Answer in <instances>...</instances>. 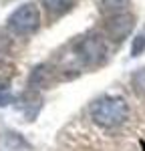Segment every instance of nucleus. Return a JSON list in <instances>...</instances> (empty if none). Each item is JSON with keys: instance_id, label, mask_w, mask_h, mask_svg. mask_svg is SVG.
<instances>
[{"instance_id": "9b49d317", "label": "nucleus", "mask_w": 145, "mask_h": 151, "mask_svg": "<svg viewBox=\"0 0 145 151\" xmlns=\"http://www.w3.org/2000/svg\"><path fill=\"white\" fill-rule=\"evenodd\" d=\"M143 50H145V30L139 32V35L131 40V57H139Z\"/></svg>"}, {"instance_id": "423d86ee", "label": "nucleus", "mask_w": 145, "mask_h": 151, "mask_svg": "<svg viewBox=\"0 0 145 151\" xmlns=\"http://www.w3.org/2000/svg\"><path fill=\"white\" fill-rule=\"evenodd\" d=\"M131 0H101V10L107 16H115V14H125L129 10Z\"/></svg>"}, {"instance_id": "9d476101", "label": "nucleus", "mask_w": 145, "mask_h": 151, "mask_svg": "<svg viewBox=\"0 0 145 151\" xmlns=\"http://www.w3.org/2000/svg\"><path fill=\"white\" fill-rule=\"evenodd\" d=\"M12 77H14V65L8 63V60H0V89L2 91L12 81Z\"/></svg>"}, {"instance_id": "1a4fd4ad", "label": "nucleus", "mask_w": 145, "mask_h": 151, "mask_svg": "<svg viewBox=\"0 0 145 151\" xmlns=\"http://www.w3.org/2000/svg\"><path fill=\"white\" fill-rule=\"evenodd\" d=\"M131 87H133V91H135L137 97L145 99V67L137 69L131 75Z\"/></svg>"}, {"instance_id": "6e6552de", "label": "nucleus", "mask_w": 145, "mask_h": 151, "mask_svg": "<svg viewBox=\"0 0 145 151\" xmlns=\"http://www.w3.org/2000/svg\"><path fill=\"white\" fill-rule=\"evenodd\" d=\"M48 81H50V69L45 67V65L36 67L30 75V85L32 87H45V85H48Z\"/></svg>"}, {"instance_id": "20e7f679", "label": "nucleus", "mask_w": 145, "mask_h": 151, "mask_svg": "<svg viewBox=\"0 0 145 151\" xmlns=\"http://www.w3.org/2000/svg\"><path fill=\"white\" fill-rule=\"evenodd\" d=\"M133 16L129 12H125V14H115V16H109L107 18V24H105V30H107L109 38L113 40V42H121L125 36L131 32L133 28Z\"/></svg>"}, {"instance_id": "f257e3e1", "label": "nucleus", "mask_w": 145, "mask_h": 151, "mask_svg": "<svg viewBox=\"0 0 145 151\" xmlns=\"http://www.w3.org/2000/svg\"><path fill=\"white\" fill-rule=\"evenodd\" d=\"M91 119L101 127H119L129 117V105L123 97H101L89 109Z\"/></svg>"}, {"instance_id": "39448f33", "label": "nucleus", "mask_w": 145, "mask_h": 151, "mask_svg": "<svg viewBox=\"0 0 145 151\" xmlns=\"http://www.w3.org/2000/svg\"><path fill=\"white\" fill-rule=\"evenodd\" d=\"M0 151H32L30 143L18 133H0Z\"/></svg>"}, {"instance_id": "f03ea898", "label": "nucleus", "mask_w": 145, "mask_h": 151, "mask_svg": "<svg viewBox=\"0 0 145 151\" xmlns=\"http://www.w3.org/2000/svg\"><path fill=\"white\" fill-rule=\"evenodd\" d=\"M8 24L18 35H32L40 26V10L34 4H22L20 8L12 12V16L8 18Z\"/></svg>"}, {"instance_id": "7ed1b4c3", "label": "nucleus", "mask_w": 145, "mask_h": 151, "mask_svg": "<svg viewBox=\"0 0 145 151\" xmlns=\"http://www.w3.org/2000/svg\"><path fill=\"white\" fill-rule=\"evenodd\" d=\"M75 52H77V58L83 65H99L105 58L107 48H105V40L101 36L89 35V36H85V38H81L77 42Z\"/></svg>"}, {"instance_id": "f8f14e48", "label": "nucleus", "mask_w": 145, "mask_h": 151, "mask_svg": "<svg viewBox=\"0 0 145 151\" xmlns=\"http://www.w3.org/2000/svg\"><path fill=\"white\" fill-rule=\"evenodd\" d=\"M12 103V95H8L6 91H2L0 89V107H4V105Z\"/></svg>"}, {"instance_id": "0eeeda50", "label": "nucleus", "mask_w": 145, "mask_h": 151, "mask_svg": "<svg viewBox=\"0 0 145 151\" xmlns=\"http://www.w3.org/2000/svg\"><path fill=\"white\" fill-rule=\"evenodd\" d=\"M75 2H77V0H42L45 8H47L52 16H60V14L69 12L72 6H75Z\"/></svg>"}]
</instances>
